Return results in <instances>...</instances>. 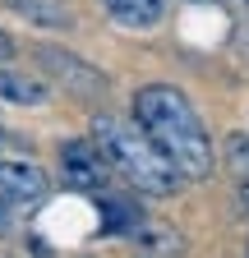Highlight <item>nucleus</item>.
<instances>
[{
	"label": "nucleus",
	"instance_id": "f257e3e1",
	"mask_svg": "<svg viewBox=\"0 0 249 258\" xmlns=\"http://www.w3.org/2000/svg\"><path fill=\"white\" fill-rule=\"evenodd\" d=\"M134 120L157 143L180 180H208L212 175V139L194 111V102L171 83H148L134 92Z\"/></svg>",
	"mask_w": 249,
	"mask_h": 258
},
{
	"label": "nucleus",
	"instance_id": "f03ea898",
	"mask_svg": "<svg viewBox=\"0 0 249 258\" xmlns=\"http://www.w3.org/2000/svg\"><path fill=\"white\" fill-rule=\"evenodd\" d=\"M92 139H97V148L106 152L111 171H120L134 189L157 194V199H166V194L180 189V171L171 166V157L139 129V120L97 115V120H92Z\"/></svg>",
	"mask_w": 249,
	"mask_h": 258
},
{
	"label": "nucleus",
	"instance_id": "7ed1b4c3",
	"mask_svg": "<svg viewBox=\"0 0 249 258\" xmlns=\"http://www.w3.org/2000/svg\"><path fill=\"white\" fill-rule=\"evenodd\" d=\"M37 64L60 83V88H70L74 97H102L111 83L102 70H92V64L74 51H60V46H37Z\"/></svg>",
	"mask_w": 249,
	"mask_h": 258
},
{
	"label": "nucleus",
	"instance_id": "20e7f679",
	"mask_svg": "<svg viewBox=\"0 0 249 258\" xmlns=\"http://www.w3.org/2000/svg\"><path fill=\"white\" fill-rule=\"evenodd\" d=\"M60 171H65V180L74 189L97 194L111 180V161L97 148V139H65V143H60Z\"/></svg>",
	"mask_w": 249,
	"mask_h": 258
},
{
	"label": "nucleus",
	"instance_id": "39448f33",
	"mask_svg": "<svg viewBox=\"0 0 249 258\" xmlns=\"http://www.w3.org/2000/svg\"><path fill=\"white\" fill-rule=\"evenodd\" d=\"M46 199V175L33 161H0V208H37Z\"/></svg>",
	"mask_w": 249,
	"mask_h": 258
},
{
	"label": "nucleus",
	"instance_id": "423d86ee",
	"mask_svg": "<svg viewBox=\"0 0 249 258\" xmlns=\"http://www.w3.org/2000/svg\"><path fill=\"white\" fill-rule=\"evenodd\" d=\"M97 5L106 10V19H111V23L134 28V32L157 28V23H162V14H166V0H97Z\"/></svg>",
	"mask_w": 249,
	"mask_h": 258
},
{
	"label": "nucleus",
	"instance_id": "0eeeda50",
	"mask_svg": "<svg viewBox=\"0 0 249 258\" xmlns=\"http://www.w3.org/2000/svg\"><path fill=\"white\" fill-rule=\"evenodd\" d=\"M97 212H102V231L106 235H139L143 231V208L134 199H102Z\"/></svg>",
	"mask_w": 249,
	"mask_h": 258
},
{
	"label": "nucleus",
	"instance_id": "6e6552de",
	"mask_svg": "<svg viewBox=\"0 0 249 258\" xmlns=\"http://www.w3.org/2000/svg\"><path fill=\"white\" fill-rule=\"evenodd\" d=\"M0 102H10V106H42L46 102V83L0 64Z\"/></svg>",
	"mask_w": 249,
	"mask_h": 258
},
{
	"label": "nucleus",
	"instance_id": "1a4fd4ad",
	"mask_svg": "<svg viewBox=\"0 0 249 258\" xmlns=\"http://www.w3.org/2000/svg\"><path fill=\"white\" fill-rule=\"evenodd\" d=\"M10 10L14 14H23L28 23H37V28H74V14H70V5L65 0H10Z\"/></svg>",
	"mask_w": 249,
	"mask_h": 258
},
{
	"label": "nucleus",
	"instance_id": "9d476101",
	"mask_svg": "<svg viewBox=\"0 0 249 258\" xmlns=\"http://www.w3.org/2000/svg\"><path fill=\"white\" fill-rule=\"evenodd\" d=\"M222 157H226V166H231L235 184H244V180H249V134H226Z\"/></svg>",
	"mask_w": 249,
	"mask_h": 258
},
{
	"label": "nucleus",
	"instance_id": "9b49d317",
	"mask_svg": "<svg viewBox=\"0 0 249 258\" xmlns=\"http://www.w3.org/2000/svg\"><path fill=\"white\" fill-rule=\"evenodd\" d=\"M10 55H14V37H10L5 28H0V60H10Z\"/></svg>",
	"mask_w": 249,
	"mask_h": 258
},
{
	"label": "nucleus",
	"instance_id": "f8f14e48",
	"mask_svg": "<svg viewBox=\"0 0 249 258\" xmlns=\"http://www.w3.org/2000/svg\"><path fill=\"white\" fill-rule=\"evenodd\" d=\"M240 203H244V208H249V180H244V184H240Z\"/></svg>",
	"mask_w": 249,
	"mask_h": 258
},
{
	"label": "nucleus",
	"instance_id": "ddd939ff",
	"mask_svg": "<svg viewBox=\"0 0 249 258\" xmlns=\"http://www.w3.org/2000/svg\"><path fill=\"white\" fill-rule=\"evenodd\" d=\"M5 143H10V134H5V129H0V148H5Z\"/></svg>",
	"mask_w": 249,
	"mask_h": 258
},
{
	"label": "nucleus",
	"instance_id": "4468645a",
	"mask_svg": "<svg viewBox=\"0 0 249 258\" xmlns=\"http://www.w3.org/2000/svg\"><path fill=\"white\" fill-rule=\"evenodd\" d=\"M0 258H14V253H0Z\"/></svg>",
	"mask_w": 249,
	"mask_h": 258
}]
</instances>
